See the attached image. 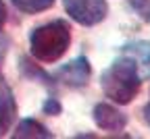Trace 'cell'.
<instances>
[{
    "instance_id": "6da1fadb",
    "label": "cell",
    "mask_w": 150,
    "mask_h": 139,
    "mask_svg": "<svg viewBox=\"0 0 150 139\" xmlns=\"http://www.w3.org/2000/svg\"><path fill=\"white\" fill-rule=\"evenodd\" d=\"M140 85H142V75L138 62L127 54L117 58L100 77V87L104 95L119 106H125L134 100L136 93L140 91Z\"/></svg>"
},
{
    "instance_id": "7a4b0ae2",
    "label": "cell",
    "mask_w": 150,
    "mask_h": 139,
    "mask_svg": "<svg viewBox=\"0 0 150 139\" xmlns=\"http://www.w3.org/2000/svg\"><path fill=\"white\" fill-rule=\"evenodd\" d=\"M71 44V27L67 21H50L35 27L29 35L31 54L42 62H54L67 52Z\"/></svg>"
},
{
    "instance_id": "3957f363",
    "label": "cell",
    "mask_w": 150,
    "mask_h": 139,
    "mask_svg": "<svg viewBox=\"0 0 150 139\" xmlns=\"http://www.w3.org/2000/svg\"><path fill=\"white\" fill-rule=\"evenodd\" d=\"M65 11L79 25H96L106 17V0H63Z\"/></svg>"
},
{
    "instance_id": "277c9868",
    "label": "cell",
    "mask_w": 150,
    "mask_h": 139,
    "mask_svg": "<svg viewBox=\"0 0 150 139\" xmlns=\"http://www.w3.org/2000/svg\"><path fill=\"white\" fill-rule=\"evenodd\" d=\"M90 62H88V58L79 56V58H75V60L63 65L59 71H56V79H59L61 83H65L67 87H81L88 83V79H90Z\"/></svg>"
},
{
    "instance_id": "5b68a950",
    "label": "cell",
    "mask_w": 150,
    "mask_h": 139,
    "mask_svg": "<svg viewBox=\"0 0 150 139\" xmlns=\"http://www.w3.org/2000/svg\"><path fill=\"white\" fill-rule=\"evenodd\" d=\"M94 123L102 131H110V133H119L127 127V116L123 112H119L115 106L110 104H96L94 106Z\"/></svg>"
},
{
    "instance_id": "8992f818",
    "label": "cell",
    "mask_w": 150,
    "mask_h": 139,
    "mask_svg": "<svg viewBox=\"0 0 150 139\" xmlns=\"http://www.w3.org/2000/svg\"><path fill=\"white\" fill-rule=\"evenodd\" d=\"M17 114V104H15V95L6 83L0 81V135H4Z\"/></svg>"
},
{
    "instance_id": "52a82bcc",
    "label": "cell",
    "mask_w": 150,
    "mask_h": 139,
    "mask_svg": "<svg viewBox=\"0 0 150 139\" xmlns=\"http://www.w3.org/2000/svg\"><path fill=\"white\" fill-rule=\"evenodd\" d=\"M123 54L131 56L138 62V69H144V75L150 77V42H131L123 46Z\"/></svg>"
},
{
    "instance_id": "ba28073f",
    "label": "cell",
    "mask_w": 150,
    "mask_h": 139,
    "mask_svg": "<svg viewBox=\"0 0 150 139\" xmlns=\"http://www.w3.org/2000/svg\"><path fill=\"white\" fill-rule=\"evenodd\" d=\"M15 137H27V139H50L52 133L42 125L33 121V118H25V121H21L17 125L15 129Z\"/></svg>"
},
{
    "instance_id": "9c48e42d",
    "label": "cell",
    "mask_w": 150,
    "mask_h": 139,
    "mask_svg": "<svg viewBox=\"0 0 150 139\" xmlns=\"http://www.w3.org/2000/svg\"><path fill=\"white\" fill-rule=\"evenodd\" d=\"M11 2L23 13L35 15V13H42L46 8H50L54 4V0H11Z\"/></svg>"
},
{
    "instance_id": "30bf717a",
    "label": "cell",
    "mask_w": 150,
    "mask_h": 139,
    "mask_svg": "<svg viewBox=\"0 0 150 139\" xmlns=\"http://www.w3.org/2000/svg\"><path fill=\"white\" fill-rule=\"evenodd\" d=\"M44 110H46V112H52V114H59V112H61V104L50 98V100L44 104Z\"/></svg>"
},
{
    "instance_id": "8fae6325",
    "label": "cell",
    "mask_w": 150,
    "mask_h": 139,
    "mask_svg": "<svg viewBox=\"0 0 150 139\" xmlns=\"http://www.w3.org/2000/svg\"><path fill=\"white\" fill-rule=\"evenodd\" d=\"M4 23H6V8H4V2L0 0V29L4 27Z\"/></svg>"
},
{
    "instance_id": "7c38bea8",
    "label": "cell",
    "mask_w": 150,
    "mask_h": 139,
    "mask_svg": "<svg viewBox=\"0 0 150 139\" xmlns=\"http://www.w3.org/2000/svg\"><path fill=\"white\" fill-rule=\"evenodd\" d=\"M144 112H146V121L150 123V106H146V110H144Z\"/></svg>"
},
{
    "instance_id": "4fadbf2b",
    "label": "cell",
    "mask_w": 150,
    "mask_h": 139,
    "mask_svg": "<svg viewBox=\"0 0 150 139\" xmlns=\"http://www.w3.org/2000/svg\"><path fill=\"white\" fill-rule=\"evenodd\" d=\"M148 106H150V104H148Z\"/></svg>"
}]
</instances>
